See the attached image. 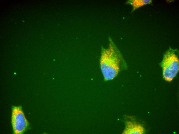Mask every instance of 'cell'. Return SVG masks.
Here are the masks:
<instances>
[{"label":"cell","mask_w":179,"mask_h":134,"mask_svg":"<svg viewBox=\"0 0 179 134\" xmlns=\"http://www.w3.org/2000/svg\"><path fill=\"white\" fill-rule=\"evenodd\" d=\"M152 0H130L126 3L132 6V12L136 9L146 5L152 3Z\"/></svg>","instance_id":"cell-5"},{"label":"cell","mask_w":179,"mask_h":134,"mask_svg":"<svg viewBox=\"0 0 179 134\" xmlns=\"http://www.w3.org/2000/svg\"><path fill=\"white\" fill-rule=\"evenodd\" d=\"M11 121L13 132L15 134L23 133L29 127V123L21 106H12Z\"/></svg>","instance_id":"cell-3"},{"label":"cell","mask_w":179,"mask_h":134,"mask_svg":"<svg viewBox=\"0 0 179 134\" xmlns=\"http://www.w3.org/2000/svg\"><path fill=\"white\" fill-rule=\"evenodd\" d=\"M144 131V128L140 124L130 121H127L122 134H142Z\"/></svg>","instance_id":"cell-4"},{"label":"cell","mask_w":179,"mask_h":134,"mask_svg":"<svg viewBox=\"0 0 179 134\" xmlns=\"http://www.w3.org/2000/svg\"><path fill=\"white\" fill-rule=\"evenodd\" d=\"M100 66L105 81L113 79L127 65L119 51L112 41L108 48L102 49Z\"/></svg>","instance_id":"cell-1"},{"label":"cell","mask_w":179,"mask_h":134,"mask_svg":"<svg viewBox=\"0 0 179 134\" xmlns=\"http://www.w3.org/2000/svg\"><path fill=\"white\" fill-rule=\"evenodd\" d=\"M178 51L171 47L164 54L160 64L162 69L164 79L168 82L171 81L176 76L179 70Z\"/></svg>","instance_id":"cell-2"}]
</instances>
